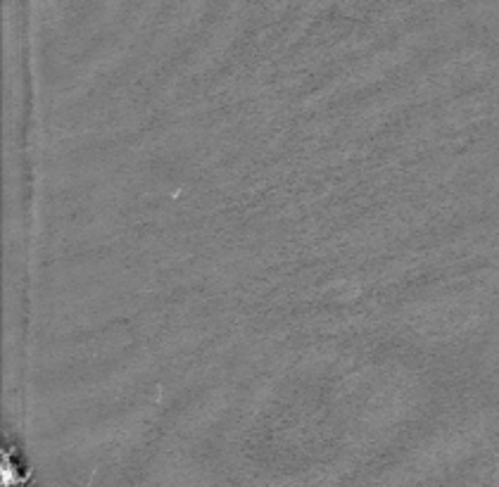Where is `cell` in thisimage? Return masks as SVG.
Returning <instances> with one entry per match:
<instances>
[{
  "label": "cell",
  "instance_id": "6da1fadb",
  "mask_svg": "<svg viewBox=\"0 0 499 487\" xmlns=\"http://www.w3.org/2000/svg\"><path fill=\"white\" fill-rule=\"evenodd\" d=\"M21 485V468L19 461L10 452H3V487H19Z\"/></svg>",
  "mask_w": 499,
  "mask_h": 487
}]
</instances>
